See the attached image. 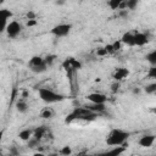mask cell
Instances as JSON below:
<instances>
[{
    "mask_svg": "<svg viewBox=\"0 0 156 156\" xmlns=\"http://www.w3.org/2000/svg\"><path fill=\"white\" fill-rule=\"evenodd\" d=\"M98 117V113L88 108L87 106L83 107H76L66 118V123H72L74 121H94Z\"/></svg>",
    "mask_w": 156,
    "mask_h": 156,
    "instance_id": "6da1fadb",
    "label": "cell"
},
{
    "mask_svg": "<svg viewBox=\"0 0 156 156\" xmlns=\"http://www.w3.org/2000/svg\"><path fill=\"white\" fill-rule=\"evenodd\" d=\"M129 136V133L123 130V129H119V128H115L112 129L107 136H106V144L108 146H118V145H123Z\"/></svg>",
    "mask_w": 156,
    "mask_h": 156,
    "instance_id": "7a4b0ae2",
    "label": "cell"
},
{
    "mask_svg": "<svg viewBox=\"0 0 156 156\" xmlns=\"http://www.w3.org/2000/svg\"><path fill=\"white\" fill-rule=\"evenodd\" d=\"M38 95H39V99L46 104H56L65 100V96L62 94H58L50 88H39Z\"/></svg>",
    "mask_w": 156,
    "mask_h": 156,
    "instance_id": "3957f363",
    "label": "cell"
},
{
    "mask_svg": "<svg viewBox=\"0 0 156 156\" xmlns=\"http://www.w3.org/2000/svg\"><path fill=\"white\" fill-rule=\"evenodd\" d=\"M28 66L34 73H44L49 68L44 57H41V56H33L28 61Z\"/></svg>",
    "mask_w": 156,
    "mask_h": 156,
    "instance_id": "277c9868",
    "label": "cell"
},
{
    "mask_svg": "<svg viewBox=\"0 0 156 156\" xmlns=\"http://www.w3.org/2000/svg\"><path fill=\"white\" fill-rule=\"evenodd\" d=\"M71 29H72V24H69V23H60V24L54 26L51 28L50 33L52 35H55L56 38H62V37L68 35Z\"/></svg>",
    "mask_w": 156,
    "mask_h": 156,
    "instance_id": "5b68a950",
    "label": "cell"
},
{
    "mask_svg": "<svg viewBox=\"0 0 156 156\" xmlns=\"http://www.w3.org/2000/svg\"><path fill=\"white\" fill-rule=\"evenodd\" d=\"M21 30H22V24L18 21H11L10 23L6 24V28H5V32H6L7 37L11 38V39L18 37Z\"/></svg>",
    "mask_w": 156,
    "mask_h": 156,
    "instance_id": "8992f818",
    "label": "cell"
},
{
    "mask_svg": "<svg viewBox=\"0 0 156 156\" xmlns=\"http://www.w3.org/2000/svg\"><path fill=\"white\" fill-rule=\"evenodd\" d=\"M62 66H63V68H65L67 72H69V73H72V72L76 71V69H79V68L82 67L80 62H79L78 60H76L74 57H68V58H66V60L63 61Z\"/></svg>",
    "mask_w": 156,
    "mask_h": 156,
    "instance_id": "52a82bcc",
    "label": "cell"
},
{
    "mask_svg": "<svg viewBox=\"0 0 156 156\" xmlns=\"http://www.w3.org/2000/svg\"><path fill=\"white\" fill-rule=\"evenodd\" d=\"M87 100L90 104H105L107 101V96L104 93H90L87 95Z\"/></svg>",
    "mask_w": 156,
    "mask_h": 156,
    "instance_id": "ba28073f",
    "label": "cell"
},
{
    "mask_svg": "<svg viewBox=\"0 0 156 156\" xmlns=\"http://www.w3.org/2000/svg\"><path fill=\"white\" fill-rule=\"evenodd\" d=\"M12 17V12L7 9H0V33L5 30L7 21Z\"/></svg>",
    "mask_w": 156,
    "mask_h": 156,
    "instance_id": "9c48e42d",
    "label": "cell"
},
{
    "mask_svg": "<svg viewBox=\"0 0 156 156\" xmlns=\"http://www.w3.org/2000/svg\"><path fill=\"white\" fill-rule=\"evenodd\" d=\"M155 143V135L154 134H145L143 136H140V139L138 140V144L141 147H151Z\"/></svg>",
    "mask_w": 156,
    "mask_h": 156,
    "instance_id": "30bf717a",
    "label": "cell"
},
{
    "mask_svg": "<svg viewBox=\"0 0 156 156\" xmlns=\"http://www.w3.org/2000/svg\"><path fill=\"white\" fill-rule=\"evenodd\" d=\"M149 43V37L143 32L134 33V46H144Z\"/></svg>",
    "mask_w": 156,
    "mask_h": 156,
    "instance_id": "8fae6325",
    "label": "cell"
},
{
    "mask_svg": "<svg viewBox=\"0 0 156 156\" xmlns=\"http://www.w3.org/2000/svg\"><path fill=\"white\" fill-rule=\"evenodd\" d=\"M128 76H129V71H128L127 68H124V67H118V68H116L115 72H113V74H112L113 79H115L116 82H121V80L126 79Z\"/></svg>",
    "mask_w": 156,
    "mask_h": 156,
    "instance_id": "7c38bea8",
    "label": "cell"
},
{
    "mask_svg": "<svg viewBox=\"0 0 156 156\" xmlns=\"http://www.w3.org/2000/svg\"><path fill=\"white\" fill-rule=\"evenodd\" d=\"M121 43L123 45H127V46H134V33L132 32H127L122 35V38L119 39Z\"/></svg>",
    "mask_w": 156,
    "mask_h": 156,
    "instance_id": "4fadbf2b",
    "label": "cell"
},
{
    "mask_svg": "<svg viewBox=\"0 0 156 156\" xmlns=\"http://www.w3.org/2000/svg\"><path fill=\"white\" fill-rule=\"evenodd\" d=\"M54 116H55V111H54L52 107L46 106V107H43L41 111H40V117L44 118V119H50V118H52Z\"/></svg>",
    "mask_w": 156,
    "mask_h": 156,
    "instance_id": "5bb4252c",
    "label": "cell"
},
{
    "mask_svg": "<svg viewBox=\"0 0 156 156\" xmlns=\"http://www.w3.org/2000/svg\"><path fill=\"white\" fill-rule=\"evenodd\" d=\"M45 133H46V128H45V127H39V128H37V129L33 130V135H32V138H34L35 140L39 141L40 139L44 138Z\"/></svg>",
    "mask_w": 156,
    "mask_h": 156,
    "instance_id": "9a60e30c",
    "label": "cell"
},
{
    "mask_svg": "<svg viewBox=\"0 0 156 156\" xmlns=\"http://www.w3.org/2000/svg\"><path fill=\"white\" fill-rule=\"evenodd\" d=\"M124 1L126 0H108V7L111 10L124 9Z\"/></svg>",
    "mask_w": 156,
    "mask_h": 156,
    "instance_id": "2e32d148",
    "label": "cell"
},
{
    "mask_svg": "<svg viewBox=\"0 0 156 156\" xmlns=\"http://www.w3.org/2000/svg\"><path fill=\"white\" fill-rule=\"evenodd\" d=\"M16 108H17V111L21 112V113L27 112V110H28V104H27V101H26L24 99H18L17 102H16Z\"/></svg>",
    "mask_w": 156,
    "mask_h": 156,
    "instance_id": "e0dca14e",
    "label": "cell"
},
{
    "mask_svg": "<svg viewBox=\"0 0 156 156\" xmlns=\"http://www.w3.org/2000/svg\"><path fill=\"white\" fill-rule=\"evenodd\" d=\"M32 135H33V130L29 129V128H26V129H23V130H21V132L18 133L20 139H22V140H24V141H28V140L32 138Z\"/></svg>",
    "mask_w": 156,
    "mask_h": 156,
    "instance_id": "ac0fdd59",
    "label": "cell"
},
{
    "mask_svg": "<svg viewBox=\"0 0 156 156\" xmlns=\"http://www.w3.org/2000/svg\"><path fill=\"white\" fill-rule=\"evenodd\" d=\"M87 107H88V108H90L91 111L96 112V113L104 112V111L106 110V107H105V104H90L89 106L87 105Z\"/></svg>",
    "mask_w": 156,
    "mask_h": 156,
    "instance_id": "d6986e66",
    "label": "cell"
},
{
    "mask_svg": "<svg viewBox=\"0 0 156 156\" xmlns=\"http://www.w3.org/2000/svg\"><path fill=\"white\" fill-rule=\"evenodd\" d=\"M138 4H139V0H126L124 1V9L134 10V9H136Z\"/></svg>",
    "mask_w": 156,
    "mask_h": 156,
    "instance_id": "ffe728a7",
    "label": "cell"
},
{
    "mask_svg": "<svg viewBox=\"0 0 156 156\" xmlns=\"http://www.w3.org/2000/svg\"><path fill=\"white\" fill-rule=\"evenodd\" d=\"M146 61L152 66V65H156V50H152L150 51L149 54H146Z\"/></svg>",
    "mask_w": 156,
    "mask_h": 156,
    "instance_id": "44dd1931",
    "label": "cell"
},
{
    "mask_svg": "<svg viewBox=\"0 0 156 156\" xmlns=\"http://www.w3.org/2000/svg\"><path fill=\"white\" fill-rule=\"evenodd\" d=\"M113 149H111L108 152L110 154H113V155H121L122 152H124L126 147H124V144L123 145H118V146H112Z\"/></svg>",
    "mask_w": 156,
    "mask_h": 156,
    "instance_id": "7402d4cb",
    "label": "cell"
},
{
    "mask_svg": "<svg viewBox=\"0 0 156 156\" xmlns=\"http://www.w3.org/2000/svg\"><path fill=\"white\" fill-rule=\"evenodd\" d=\"M145 91H146V94H155L156 93V83H151V84L146 85Z\"/></svg>",
    "mask_w": 156,
    "mask_h": 156,
    "instance_id": "603a6c76",
    "label": "cell"
},
{
    "mask_svg": "<svg viewBox=\"0 0 156 156\" xmlns=\"http://www.w3.org/2000/svg\"><path fill=\"white\" fill-rule=\"evenodd\" d=\"M147 77L151 78V79H155V78H156V65H152V66L149 68Z\"/></svg>",
    "mask_w": 156,
    "mask_h": 156,
    "instance_id": "cb8c5ba5",
    "label": "cell"
},
{
    "mask_svg": "<svg viewBox=\"0 0 156 156\" xmlns=\"http://www.w3.org/2000/svg\"><path fill=\"white\" fill-rule=\"evenodd\" d=\"M44 60H45L46 65H48V66L50 67V66H51V65L54 63V61L56 60V56H55V55H49V56H46V57H45Z\"/></svg>",
    "mask_w": 156,
    "mask_h": 156,
    "instance_id": "d4e9b609",
    "label": "cell"
},
{
    "mask_svg": "<svg viewBox=\"0 0 156 156\" xmlns=\"http://www.w3.org/2000/svg\"><path fill=\"white\" fill-rule=\"evenodd\" d=\"M111 45H112V49H113V51L116 52V51H118V50L121 49V46H122V43H121V40H116V41H113Z\"/></svg>",
    "mask_w": 156,
    "mask_h": 156,
    "instance_id": "484cf974",
    "label": "cell"
},
{
    "mask_svg": "<svg viewBox=\"0 0 156 156\" xmlns=\"http://www.w3.org/2000/svg\"><path fill=\"white\" fill-rule=\"evenodd\" d=\"M71 152H72V150H71L69 146H63V147L60 150V154H62V155H69Z\"/></svg>",
    "mask_w": 156,
    "mask_h": 156,
    "instance_id": "4316f807",
    "label": "cell"
},
{
    "mask_svg": "<svg viewBox=\"0 0 156 156\" xmlns=\"http://www.w3.org/2000/svg\"><path fill=\"white\" fill-rule=\"evenodd\" d=\"M98 55H99V56H105V55H108V54H107V51L105 50V48H100V49L98 50Z\"/></svg>",
    "mask_w": 156,
    "mask_h": 156,
    "instance_id": "83f0119b",
    "label": "cell"
},
{
    "mask_svg": "<svg viewBox=\"0 0 156 156\" xmlns=\"http://www.w3.org/2000/svg\"><path fill=\"white\" fill-rule=\"evenodd\" d=\"M27 18H28V20H35V13L32 12V11H29V12L27 13Z\"/></svg>",
    "mask_w": 156,
    "mask_h": 156,
    "instance_id": "f1b7e54d",
    "label": "cell"
},
{
    "mask_svg": "<svg viewBox=\"0 0 156 156\" xmlns=\"http://www.w3.org/2000/svg\"><path fill=\"white\" fill-rule=\"evenodd\" d=\"M118 87H119V82L113 83V84H112V91H113V93L117 91V90H118Z\"/></svg>",
    "mask_w": 156,
    "mask_h": 156,
    "instance_id": "f546056e",
    "label": "cell"
},
{
    "mask_svg": "<svg viewBox=\"0 0 156 156\" xmlns=\"http://www.w3.org/2000/svg\"><path fill=\"white\" fill-rule=\"evenodd\" d=\"M37 24V21L35 20H28V22H27V26L28 27H32V26H35Z\"/></svg>",
    "mask_w": 156,
    "mask_h": 156,
    "instance_id": "4dcf8cb0",
    "label": "cell"
},
{
    "mask_svg": "<svg viewBox=\"0 0 156 156\" xmlns=\"http://www.w3.org/2000/svg\"><path fill=\"white\" fill-rule=\"evenodd\" d=\"M2 135H4V130H0V141L2 139Z\"/></svg>",
    "mask_w": 156,
    "mask_h": 156,
    "instance_id": "1f68e13d",
    "label": "cell"
},
{
    "mask_svg": "<svg viewBox=\"0 0 156 156\" xmlns=\"http://www.w3.org/2000/svg\"><path fill=\"white\" fill-rule=\"evenodd\" d=\"M0 1H2V0H0Z\"/></svg>",
    "mask_w": 156,
    "mask_h": 156,
    "instance_id": "d6a6232c",
    "label": "cell"
}]
</instances>
